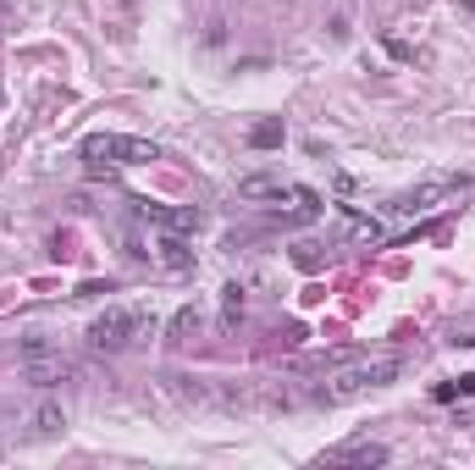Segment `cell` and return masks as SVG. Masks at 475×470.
Returning a JSON list of instances; mask_svg holds the SVG:
<instances>
[{
  "instance_id": "cell-1",
  "label": "cell",
  "mask_w": 475,
  "mask_h": 470,
  "mask_svg": "<svg viewBox=\"0 0 475 470\" xmlns=\"http://www.w3.org/2000/svg\"><path fill=\"white\" fill-rule=\"evenodd\" d=\"M398 371H403V360H398V355H370V360H348V365H343V371L332 376V388H321L315 398H327V404L360 398V393H370V388H387Z\"/></svg>"
},
{
  "instance_id": "cell-2",
  "label": "cell",
  "mask_w": 475,
  "mask_h": 470,
  "mask_svg": "<svg viewBox=\"0 0 475 470\" xmlns=\"http://www.w3.org/2000/svg\"><path fill=\"white\" fill-rule=\"evenodd\" d=\"M144 332H149V316H144L139 304H111L106 316L89 321V349H94V355H122V349H128L133 338H144Z\"/></svg>"
},
{
  "instance_id": "cell-3",
  "label": "cell",
  "mask_w": 475,
  "mask_h": 470,
  "mask_svg": "<svg viewBox=\"0 0 475 470\" xmlns=\"http://www.w3.org/2000/svg\"><path fill=\"white\" fill-rule=\"evenodd\" d=\"M83 161L89 167H144V161H161V150L149 139H122V133H94L83 139Z\"/></svg>"
},
{
  "instance_id": "cell-4",
  "label": "cell",
  "mask_w": 475,
  "mask_h": 470,
  "mask_svg": "<svg viewBox=\"0 0 475 470\" xmlns=\"http://www.w3.org/2000/svg\"><path fill=\"white\" fill-rule=\"evenodd\" d=\"M133 210H139V222H149V227H161V233H199V222L205 216L194 210V205H161V200H133Z\"/></svg>"
},
{
  "instance_id": "cell-5",
  "label": "cell",
  "mask_w": 475,
  "mask_h": 470,
  "mask_svg": "<svg viewBox=\"0 0 475 470\" xmlns=\"http://www.w3.org/2000/svg\"><path fill=\"white\" fill-rule=\"evenodd\" d=\"M459 183H464V177H437V183H420V188H409V194H398L387 210H393V216H415V210H431L437 200H448Z\"/></svg>"
},
{
  "instance_id": "cell-6",
  "label": "cell",
  "mask_w": 475,
  "mask_h": 470,
  "mask_svg": "<svg viewBox=\"0 0 475 470\" xmlns=\"http://www.w3.org/2000/svg\"><path fill=\"white\" fill-rule=\"evenodd\" d=\"M67 432V410H61V404H39L34 415H28V443H50V437H61Z\"/></svg>"
},
{
  "instance_id": "cell-7",
  "label": "cell",
  "mask_w": 475,
  "mask_h": 470,
  "mask_svg": "<svg viewBox=\"0 0 475 470\" xmlns=\"http://www.w3.org/2000/svg\"><path fill=\"white\" fill-rule=\"evenodd\" d=\"M149 261H161L166 271H182V266H194V249L182 244V233H166V238L149 244Z\"/></svg>"
},
{
  "instance_id": "cell-8",
  "label": "cell",
  "mask_w": 475,
  "mask_h": 470,
  "mask_svg": "<svg viewBox=\"0 0 475 470\" xmlns=\"http://www.w3.org/2000/svg\"><path fill=\"white\" fill-rule=\"evenodd\" d=\"M327 465H387V449L382 443H337V449H327Z\"/></svg>"
},
{
  "instance_id": "cell-9",
  "label": "cell",
  "mask_w": 475,
  "mask_h": 470,
  "mask_svg": "<svg viewBox=\"0 0 475 470\" xmlns=\"http://www.w3.org/2000/svg\"><path fill=\"white\" fill-rule=\"evenodd\" d=\"M22 371H28V382H39V388H50V382H67V376H72L78 365H72V360H61V355H45V360H28Z\"/></svg>"
},
{
  "instance_id": "cell-10",
  "label": "cell",
  "mask_w": 475,
  "mask_h": 470,
  "mask_svg": "<svg viewBox=\"0 0 475 470\" xmlns=\"http://www.w3.org/2000/svg\"><path fill=\"white\" fill-rule=\"evenodd\" d=\"M282 177H271V172H249L243 183H238V200H282Z\"/></svg>"
},
{
  "instance_id": "cell-11",
  "label": "cell",
  "mask_w": 475,
  "mask_h": 470,
  "mask_svg": "<svg viewBox=\"0 0 475 470\" xmlns=\"http://www.w3.org/2000/svg\"><path fill=\"white\" fill-rule=\"evenodd\" d=\"M243 288H238V282H227V288H221V332H233L238 321H243Z\"/></svg>"
},
{
  "instance_id": "cell-12",
  "label": "cell",
  "mask_w": 475,
  "mask_h": 470,
  "mask_svg": "<svg viewBox=\"0 0 475 470\" xmlns=\"http://www.w3.org/2000/svg\"><path fill=\"white\" fill-rule=\"evenodd\" d=\"M199 327H205V316H199L194 304H182L177 316H172V343H194V338H199Z\"/></svg>"
},
{
  "instance_id": "cell-13",
  "label": "cell",
  "mask_w": 475,
  "mask_h": 470,
  "mask_svg": "<svg viewBox=\"0 0 475 470\" xmlns=\"http://www.w3.org/2000/svg\"><path fill=\"white\" fill-rule=\"evenodd\" d=\"M437 404H454V398H475V376H454V382H437L431 388Z\"/></svg>"
},
{
  "instance_id": "cell-14",
  "label": "cell",
  "mask_w": 475,
  "mask_h": 470,
  "mask_svg": "<svg viewBox=\"0 0 475 470\" xmlns=\"http://www.w3.org/2000/svg\"><path fill=\"white\" fill-rule=\"evenodd\" d=\"M45 355H55V338H50V332H34V338L17 343V360H22V365H28V360H45Z\"/></svg>"
},
{
  "instance_id": "cell-15",
  "label": "cell",
  "mask_w": 475,
  "mask_h": 470,
  "mask_svg": "<svg viewBox=\"0 0 475 470\" xmlns=\"http://www.w3.org/2000/svg\"><path fill=\"white\" fill-rule=\"evenodd\" d=\"M249 144H255V150H276L282 144V122H255V128H249Z\"/></svg>"
},
{
  "instance_id": "cell-16",
  "label": "cell",
  "mask_w": 475,
  "mask_h": 470,
  "mask_svg": "<svg viewBox=\"0 0 475 470\" xmlns=\"http://www.w3.org/2000/svg\"><path fill=\"white\" fill-rule=\"evenodd\" d=\"M464 6H470V12H475V0H464Z\"/></svg>"
}]
</instances>
